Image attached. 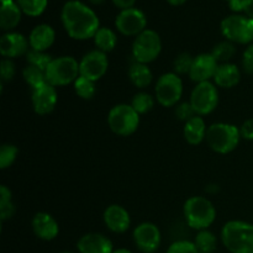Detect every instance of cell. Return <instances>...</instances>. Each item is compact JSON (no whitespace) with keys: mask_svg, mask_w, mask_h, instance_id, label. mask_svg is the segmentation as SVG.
<instances>
[{"mask_svg":"<svg viewBox=\"0 0 253 253\" xmlns=\"http://www.w3.org/2000/svg\"><path fill=\"white\" fill-rule=\"evenodd\" d=\"M30 51V42L19 32H6L0 37V53L4 58L26 56Z\"/></svg>","mask_w":253,"mask_h":253,"instance_id":"cell-14","label":"cell"},{"mask_svg":"<svg viewBox=\"0 0 253 253\" xmlns=\"http://www.w3.org/2000/svg\"><path fill=\"white\" fill-rule=\"evenodd\" d=\"M19 153V148L10 143H5L0 148V168L1 169H6L9 168L12 163L15 162Z\"/></svg>","mask_w":253,"mask_h":253,"instance_id":"cell-33","label":"cell"},{"mask_svg":"<svg viewBox=\"0 0 253 253\" xmlns=\"http://www.w3.org/2000/svg\"><path fill=\"white\" fill-rule=\"evenodd\" d=\"M11 198V190H10L6 185H1V187H0V204L12 202Z\"/></svg>","mask_w":253,"mask_h":253,"instance_id":"cell-41","label":"cell"},{"mask_svg":"<svg viewBox=\"0 0 253 253\" xmlns=\"http://www.w3.org/2000/svg\"><path fill=\"white\" fill-rule=\"evenodd\" d=\"M194 245L200 253H212L216 250L217 239L209 230H202L195 236Z\"/></svg>","mask_w":253,"mask_h":253,"instance_id":"cell-27","label":"cell"},{"mask_svg":"<svg viewBox=\"0 0 253 253\" xmlns=\"http://www.w3.org/2000/svg\"><path fill=\"white\" fill-rule=\"evenodd\" d=\"M52 57L49 54H47L46 52H40L35 51V49L30 48V51L26 53V61L27 64H31V66L37 67V68L42 69V71L46 72L47 67L49 66V63L52 62Z\"/></svg>","mask_w":253,"mask_h":253,"instance_id":"cell-32","label":"cell"},{"mask_svg":"<svg viewBox=\"0 0 253 253\" xmlns=\"http://www.w3.org/2000/svg\"><path fill=\"white\" fill-rule=\"evenodd\" d=\"M21 16L22 11L17 5L16 0L1 4V7H0V27H1L2 31L11 32V30H14L20 24Z\"/></svg>","mask_w":253,"mask_h":253,"instance_id":"cell-22","label":"cell"},{"mask_svg":"<svg viewBox=\"0 0 253 253\" xmlns=\"http://www.w3.org/2000/svg\"><path fill=\"white\" fill-rule=\"evenodd\" d=\"M32 230L39 239L43 241H52L58 236L59 226L51 214L37 212L32 219Z\"/></svg>","mask_w":253,"mask_h":253,"instance_id":"cell-19","label":"cell"},{"mask_svg":"<svg viewBox=\"0 0 253 253\" xmlns=\"http://www.w3.org/2000/svg\"><path fill=\"white\" fill-rule=\"evenodd\" d=\"M113 4L115 5L116 7L121 10H126V9H130V7H133L135 5L136 0H111Z\"/></svg>","mask_w":253,"mask_h":253,"instance_id":"cell-42","label":"cell"},{"mask_svg":"<svg viewBox=\"0 0 253 253\" xmlns=\"http://www.w3.org/2000/svg\"><path fill=\"white\" fill-rule=\"evenodd\" d=\"M15 64L10 58H2L0 63V74H1V83L10 82L15 77Z\"/></svg>","mask_w":253,"mask_h":253,"instance_id":"cell-36","label":"cell"},{"mask_svg":"<svg viewBox=\"0 0 253 253\" xmlns=\"http://www.w3.org/2000/svg\"><path fill=\"white\" fill-rule=\"evenodd\" d=\"M22 77H24L27 85H29L30 88H32V90L47 84L46 72L37 68V67L31 66V64H27V66L25 67L24 72H22Z\"/></svg>","mask_w":253,"mask_h":253,"instance_id":"cell-26","label":"cell"},{"mask_svg":"<svg viewBox=\"0 0 253 253\" xmlns=\"http://www.w3.org/2000/svg\"><path fill=\"white\" fill-rule=\"evenodd\" d=\"M183 212L188 226L198 231L208 230L216 217V209L214 204L204 197L189 198L185 202Z\"/></svg>","mask_w":253,"mask_h":253,"instance_id":"cell-3","label":"cell"},{"mask_svg":"<svg viewBox=\"0 0 253 253\" xmlns=\"http://www.w3.org/2000/svg\"><path fill=\"white\" fill-rule=\"evenodd\" d=\"M221 241L230 253H253V225L237 220L226 222Z\"/></svg>","mask_w":253,"mask_h":253,"instance_id":"cell-2","label":"cell"},{"mask_svg":"<svg viewBox=\"0 0 253 253\" xmlns=\"http://www.w3.org/2000/svg\"><path fill=\"white\" fill-rule=\"evenodd\" d=\"M241 137L245 140H253V119H249L240 127Z\"/></svg>","mask_w":253,"mask_h":253,"instance_id":"cell-40","label":"cell"},{"mask_svg":"<svg viewBox=\"0 0 253 253\" xmlns=\"http://www.w3.org/2000/svg\"><path fill=\"white\" fill-rule=\"evenodd\" d=\"M242 11L253 20V0H242Z\"/></svg>","mask_w":253,"mask_h":253,"instance_id":"cell-43","label":"cell"},{"mask_svg":"<svg viewBox=\"0 0 253 253\" xmlns=\"http://www.w3.org/2000/svg\"><path fill=\"white\" fill-rule=\"evenodd\" d=\"M10 1H15V0H1V4H5V2H10Z\"/></svg>","mask_w":253,"mask_h":253,"instance_id":"cell-48","label":"cell"},{"mask_svg":"<svg viewBox=\"0 0 253 253\" xmlns=\"http://www.w3.org/2000/svg\"><path fill=\"white\" fill-rule=\"evenodd\" d=\"M221 34L232 43L247 44L253 41V20L244 15H230L220 25Z\"/></svg>","mask_w":253,"mask_h":253,"instance_id":"cell-8","label":"cell"},{"mask_svg":"<svg viewBox=\"0 0 253 253\" xmlns=\"http://www.w3.org/2000/svg\"><path fill=\"white\" fill-rule=\"evenodd\" d=\"M194 57L190 56L189 53H180L174 61V73L177 74H189L192 69Z\"/></svg>","mask_w":253,"mask_h":253,"instance_id":"cell-34","label":"cell"},{"mask_svg":"<svg viewBox=\"0 0 253 253\" xmlns=\"http://www.w3.org/2000/svg\"><path fill=\"white\" fill-rule=\"evenodd\" d=\"M156 99L165 108H172L179 103L183 95V82L177 73H165L156 84Z\"/></svg>","mask_w":253,"mask_h":253,"instance_id":"cell-9","label":"cell"},{"mask_svg":"<svg viewBox=\"0 0 253 253\" xmlns=\"http://www.w3.org/2000/svg\"><path fill=\"white\" fill-rule=\"evenodd\" d=\"M74 90L79 98L84 99V100H90L96 93L95 82L90 81L83 76H79L77 81L74 82Z\"/></svg>","mask_w":253,"mask_h":253,"instance_id":"cell-29","label":"cell"},{"mask_svg":"<svg viewBox=\"0 0 253 253\" xmlns=\"http://www.w3.org/2000/svg\"><path fill=\"white\" fill-rule=\"evenodd\" d=\"M162 51V41L155 30L146 29L135 37L132 43V57L136 62L148 64L156 61Z\"/></svg>","mask_w":253,"mask_h":253,"instance_id":"cell-7","label":"cell"},{"mask_svg":"<svg viewBox=\"0 0 253 253\" xmlns=\"http://www.w3.org/2000/svg\"><path fill=\"white\" fill-rule=\"evenodd\" d=\"M105 1L106 0H89V2L93 5H101V4H104Z\"/></svg>","mask_w":253,"mask_h":253,"instance_id":"cell-46","label":"cell"},{"mask_svg":"<svg viewBox=\"0 0 253 253\" xmlns=\"http://www.w3.org/2000/svg\"><path fill=\"white\" fill-rule=\"evenodd\" d=\"M207 131L208 127L205 125L204 119L199 115H195L194 118L185 123L183 133H184L185 141L189 145L197 146L205 140Z\"/></svg>","mask_w":253,"mask_h":253,"instance_id":"cell-23","label":"cell"},{"mask_svg":"<svg viewBox=\"0 0 253 253\" xmlns=\"http://www.w3.org/2000/svg\"><path fill=\"white\" fill-rule=\"evenodd\" d=\"M79 76L81 72L78 61L71 56L53 58L46 69L47 83L53 86H64L74 83Z\"/></svg>","mask_w":253,"mask_h":253,"instance_id":"cell-5","label":"cell"},{"mask_svg":"<svg viewBox=\"0 0 253 253\" xmlns=\"http://www.w3.org/2000/svg\"><path fill=\"white\" fill-rule=\"evenodd\" d=\"M61 21L68 36L73 40L93 39L100 29L98 15L79 0H68L61 10Z\"/></svg>","mask_w":253,"mask_h":253,"instance_id":"cell-1","label":"cell"},{"mask_svg":"<svg viewBox=\"0 0 253 253\" xmlns=\"http://www.w3.org/2000/svg\"><path fill=\"white\" fill-rule=\"evenodd\" d=\"M133 241L136 247L143 253H153L158 250L162 241L161 231L152 222H142L133 230Z\"/></svg>","mask_w":253,"mask_h":253,"instance_id":"cell-13","label":"cell"},{"mask_svg":"<svg viewBox=\"0 0 253 253\" xmlns=\"http://www.w3.org/2000/svg\"><path fill=\"white\" fill-rule=\"evenodd\" d=\"M212 79L219 88L231 89L239 84L240 79H241V72L236 64L222 63L219 64L216 73Z\"/></svg>","mask_w":253,"mask_h":253,"instance_id":"cell-21","label":"cell"},{"mask_svg":"<svg viewBox=\"0 0 253 253\" xmlns=\"http://www.w3.org/2000/svg\"><path fill=\"white\" fill-rule=\"evenodd\" d=\"M197 115L194 111V109L192 108L190 103H182L178 104L177 108H175V116H177L179 120L182 121H189L190 119H193Z\"/></svg>","mask_w":253,"mask_h":253,"instance_id":"cell-37","label":"cell"},{"mask_svg":"<svg viewBox=\"0 0 253 253\" xmlns=\"http://www.w3.org/2000/svg\"><path fill=\"white\" fill-rule=\"evenodd\" d=\"M168 4L173 5V6H179V5H183L184 4L187 0H167Z\"/></svg>","mask_w":253,"mask_h":253,"instance_id":"cell-45","label":"cell"},{"mask_svg":"<svg viewBox=\"0 0 253 253\" xmlns=\"http://www.w3.org/2000/svg\"><path fill=\"white\" fill-rule=\"evenodd\" d=\"M242 67L246 73L253 74V43L245 49L244 57H242Z\"/></svg>","mask_w":253,"mask_h":253,"instance_id":"cell-38","label":"cell"},{"mask_svg":"<svg viewBox=\"0 0 253 253\" xmlns=\"http://www.w3.org/2000/svg\"><path fill=\"white\" fill-rule=\"evenodd\" d=\"M79 253H113V242L103 234L90 232L79 239L77 244Z\"/></svg>","mask_w":253,"mask_h":253,"instance_id":"cell-18","label":"cell"},{"mask_svg":"<svg viewBox=\"0 0 253 253\" xmlns=\"http://www.w3.org/2000/svg\"><path fill=\"white\" fill-rule=\"evenodd\" d=\"M22 14L36 17L44 12L48 5V0H16Z\"/></svg>","mask_w":253,"mask_h":253,"instance_id":"cell-28","label":"cell"},{"mask_svg":"<svg viewBox=\"0 0 253 253\" xmlns=\"http://www.w3.org/2000/svg\"><path fill=\"white\" fill-rule=\"evenodd\" d=\"M108 67L109 61L106 53L99 51V49H93V51L88 52L79 62L81 76L85 77L93 82L103 78L108 72Z\"/></svg>","mask_w":253,"mask_h":253,"instance_id":"cell-12","label":"cell"},{"mask_svg":"<svg viewBox=\"0 0 253 253\" xmlns=\"http://www.w3.org/2000/svg\"><path fill=\"white\" fill-rule=\"evenodd\" d=\"M93 39L96 49L104 52V53H108V52L113 51L116 47V43H118V36L109 27H100L96 31L95 36Z\"/></svg>","mask_w":253,"mask_h":253,"instance_id":"cell-25","label":"cell"},{"mask_svg":"<svg viewBox=\"0 0 253 253\" xmlns=\"http://www.w3.org/2000/svg\"><path fill=\"white\" fill-rule=\"evenodd\" d=\"M104 222L110 231L115 234H124L130 229L131 217L127 210L118 204L108 207L104 211Z\"/></svg>","mask_w":253,"mask_h":253,"instance_id":"cell-17","label":"cell"},{"mask_svg":"<svg viewBox=\"0 0 253 253\" xmlns=\"http://www.w3.org/2000/svg\"><path fill=\"white\" fill-rule=\"evenodd\" d=\"M226 1L229 2V6L232 11H242V0H226Z\"/></svg>","mask_w":253,"mask_h":253,"instance_id":"cell-44","label":"cell"},{"mask_svg":"<svg viewBox=\"0 0 253 253\" xmlns=\"http://www.w3.org/2000/svg\"><path fill=\"white\" fill-rule=\"evenodd\" d=\"M113 253H132V252L127 249H119V250H115Z\"/></svg>","mask_w":253,"mask_h":253,"instance_id":"cell-47","label":"cell"},{"mask_svg":"<svg viewBox=\"0 0 253 253\" xmlns=\"http://www.w3.org/2000/svg\"><path fill=\"white\" fill-rule=\"evenodd\" d=\"M61 253H73V252H69V251H64V252H61Z\"/></svg>","mask_w":253,"mask_h":253,"instance_id":"cell-49","label":"cell"},{"mask_svg":"<svg viewBox=\"0 0 253 253\" xmlns=\"http://www.w3.org/2000/svg\"><path fill=\"white\" fill-rule=\"evenodd\" d=\"M190 105L199 116L209 115L219 104V91L211 82L198 83L190 94Z\"/></svg>","mask_w":253,"mask_h":253,"instance_id":"cell-10","label":"cell"},{"mask_svg":"<svg viewBox=\"0 0 253 253\" xmlns=\"http://www.w3.org/2000/svg\"><path fill=\"white\" fill-rule=\"evenodd\" d=\"M15 214V205L12 202L4 203L0 204V219L1 221H6V220L11 219Z\"/></svg>","mask_w":253,"mask_h":253,"instance_id":"cell-39","label":"cell"},{"mask_svg":"<svg viewBox=\"0 0 253 253\" xmlns=\"http://www.w3.org/2000/svg\"><path fill=\"white\" fill-rule=\"evenodd\" d=\"M108 124L115 135L130 136L140 125V115L128 104H118L109 111Z\"/></svg>","mask_w":253,"mask_h":253,"instance_id":"cell-6","label":"cell"},{"mask_svg":"<svg viewBox=\"0 0 253 253\" xmlns=\"http://www.w3.org/2000/svg\"><path fill=\"white\" fill-rule=\"evenodd\" d=\"M31 100L35 113L39 115H47V114L52 113L56 108L57 100H58L56 86L47 83L35 89L32 90Z\"/></svg>","mask_w":253,"mask_h":253,"instance_id":"cell-16","label":"cell"},{"mask_svg":"<svg viewBox=\"0 0 253 253\" xmlns=\"http://www.w3.org/2000/svg\"><path fill=\"white\" fill-rule=\"evenodd\" d=\"M236 53V48H235L234 43L230 41H224L217 43L212 49L211 54L214 58L216 59L217 63H229L230 59L235 56Z\"/></svg>","mask_w":253,"mask_h":253,"instance_id":"cell-31","label":"cell"},{"mask_svg":"<svg viewBox=\"0 0 253 253\" xmlns=\"http://www.w3.org/2000/svg\"><path fill=\"white\" fill-rule=\"evenodd\" d=\"M130 105L135 109L138 115H141V114H147L155 106V99H153V96L151 94L145 93V91H140V93H137L133 96Z\"/></svg>","mask_w":253,"mask_h":253,"instance_id":"cell-30","label":"cell"},{"mask_svg":"<svg viewBox=\"0 0 253 253\" xmlns=\"http://www.w3.org/2000/svg\"><path fill=\"white\" fill-rule=\"evenodd\" d=\"M240 140H241L240 128L232 124L226 123H216L210 125L205 136L208 146L214 152L221 155L232 152L239 146Z\"/></svg>","mask_w":253,"mask_h":253,"instance_id":"cell-4","label":"cell"},{"mask_svg":"<svg viewBox=\"0 0 253 253\" xmlns=\"http://www.w3.org/2000/svg\"><path fill=\"white\" fill-rule=\"evenodd\" d=\"M166 253H200L198 251L197 246L194 242L187 241V240H180V241H175L168 247Z\"/></svg>","mask_w":253,"mask_h":253,"instance_id":"cell-35","label":"cell"},{"mask_svg":"<svg viewBox=\"0 0 253 253\" xmlns=\"http://www.w3.org/2000/svg\"><path fill=\"white\" fill-rule=\"evenodd\" d=\"M128 78L137 88H147L152 83L153 74L147 64L135 62L128 69Z\"/></svg>","mask_w":253,"mask_h":253,"instance_id":"cell-24","label":"cell"},{"mask_svg":"<svg viewBox=\"0 0 253 253\" xmlns=\"http://www.w3.org/2000/svg\"><path fill=\"white\" fill-rule=\"evenodd\" d=\"M217 67H219V63L211 53L198 54L193 61L189 78L193 82H197V84L203 83V82H210V79L214 78Z\"/></svg>","mask_w":253,"mask_h":253,"instance_id":"cell-15","label":"cell"},{"mask_svg":"<svg viewBox=\"0 0 253 253\" xmlns=\"http://www.w3.org/2000/svg\"><path fill=\"white\" fill-rule=\"evenodd\" d=\"M56 40V32L53 27L47 24H40L32 29L30 32L29 42L31 49L44 52L53 44Z\"/></svg>","mask_w":253,"mask_h":253,"instance_id":"cell-20","label":"cell"},{"mask_svg":"<svg viewBox=\"0 0 253 253\" xmlns=\"http://www.w3.org/2000/svg\"><path fill=\"white\" fill-rule=\"evenodd\" d=\"M115 26L124 36H137L147 26V17L142 10L137 7L121 10L115 19Z\"/></svg>","mask_w":253,"mask_h":253,"instance_id":"cell-11","label":"cell"}]
</instances>
